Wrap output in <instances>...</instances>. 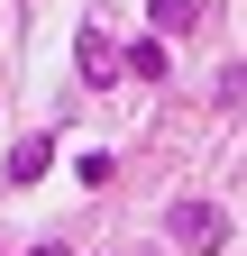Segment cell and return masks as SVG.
Masks as SVG:
<instances>
[{"label":"cell","mask_w":247,"mask_h":256,"mask_svg":"<svg viewBox=\"0 0 247 256\" xmlns=\"http://www.w3.org/2000/svg\"><path fill=\"white\" fill-rule=\"evenodd\" d=\"M165 238H174V247H220L229 220L210 210V202H174V210H165Z\"/></svg>","instance_id":"cell-1"},{"label":"cell","mask_w":247,"mask_h":256,"mask_svg":"<svg viewBox=\"0 0 247 256\" xmlns=\"http://www.w3.org/2000/svg\"><path fill=\"white\" fill-rule=\"evenodd\" d=\"M74 64H82V82H110V74H119V46L101 37V28H82V46H74Z\"/></svg>","instance_id":"cell-2"},{"label":"cell","mask_w":247,"mask_h":256,"mask_svg":"<svg viewBox=\"0 0 247 256\" xmlns=\"http://www.w3.org/2000/svg\"><path fill=\"white\" fill-rule=\"evenodd\" d=\"M46 165H55V146H46V138H18V146H10V183H37Z\"/></svg>","instance_id":"cell-3"},{"label":"cell","mask_w":247,"mask_h":256,"mask_svg":"<svg viewBox=\"0 0 247 256\" xmlns=\"http://www.w3.org/2000/svg\"><path fill=\"white\" fill-rule=\"evenodd\" d=\"M156 28H165V37H183V28H202V18H192V0H156Z\"/></svg>","instance_id":"cell-4"},{"label":"cell","mask_w":247,"mask_h":256,"mask_svg":"<svg viewBox=\"0 0 247 256\" xmlns=\"http://www.w3.org/2000/svg\"><path fill=\"white\" fill-rule=\"evenodd\" d=\"M128 74L138 82H165V46H128Z\"/></svg>","instance_id":"cell-5"},{"label":"cell","mask_w":247,"mask_h":256,"mask_svg":"<svg viewBox=\"0 0 247 256\" xmlns=\"http://www.w3.org/2000/svg\"><path fill=\"white\" fill-rule=\"evenodd\" d=\"M28 256H74V247H28Z\"/></svg>","instance_id":"cell-6"}]
</instances>
